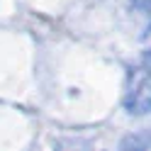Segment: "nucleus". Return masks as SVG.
Wrapping results in <instances>:
<instances>
[{
	"instance_id": "f257e3e1",
	"label": "nucleus",
	"mask_w": 151,
	"mask_h": 151,
	"mask_svg": "<svg viewBox=\"0 0 151 151\" xmlns=\"http://www.w3.org/2000/svg\"><path fill=\"white\" fill-rule=\"evenodd\" d=\"M124 107L132 115H146L151 112V73L144 68H134L132 73V83L124 98Z\"/></svg>"
},
{
	"instance_id": "7ed1b4c3",
	"label": "nucleus",
	"mask_w": 151,
	"mask_h": 151,
	"mask_svg": "<svg viewBox=\"0 0 151 151\" xmlns=\"http://www.w3.org/2000/svg\"><path fill=\"white\" fill-rule=\"evenodd\" d=\"M137 7H141V10H151V0H132Z\"/></svg>"
},
{
	"instance_id": "f03ea898",
	"label": "nucleus",
	"mask_w": 151,
	"mask_h": 151,
	"mask_svg": "<svg viewBox=\"0 0 151 151\" xmlns=\"http://www.w3.org/2000/svg\"><path fill=\"white\" fill-rule=\"evenodd\" d=\"M139 68H144L151 73V49H146V54L141 56V63H139Z\"/></svg>"
}]
</instances>
